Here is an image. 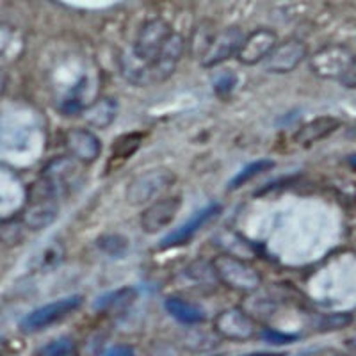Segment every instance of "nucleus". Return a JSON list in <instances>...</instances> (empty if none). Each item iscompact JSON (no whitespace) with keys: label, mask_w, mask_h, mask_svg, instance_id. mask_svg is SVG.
Masks as SVG:
<instances>
[{"label":"nucleus","mask_w":356,"mask_h":356,"mask_svg":"<svg viewBox=\"0 0 356 356\" xmlns=\"http://www.w3.org/2000/svg\"><path fill=\"white\" fill-rule=\"evenodd\" d=\"M59 193L47 180H38L29 191V202L22 212V222L29 230H41L52 225L59 214Z\"/></svg>","instance_id":"1"},{"label":"nucleus","mask_w":356,"mask_h":356,"mask_svg":"<svg viewBox=\"0 0 356 356\" xmlns=\"http://www.w3.org/2000/svg\"><path fill=\"white\" fill-rule=\"evenodd\" d=\"M175 31L171 25L162 18H152V20L145 22L139 29L138 36L132 43V54L139 63H143L146 68V86H148V68L155 63L159 56H161L162 49L166 47L168 40L171 38Z\"/></svg>","instance_id":"2"},{"label":"nucleus","mask_w":356,"mask_h":356,"mask_svg":"<svg viewBox=\"0 0 356 356\" xmlns=\"http://www.w3.org/2000/svg\"><path fill=\"white\" fill-rule=\"evenodd\" d=\"M177 180V175L166 168H155L148 170L145 173H139L130 180L127 187V202L134 207L146 205L161 200V196L171 189ZM164 198V196H162Z\"/></svg>","instance_id":"3"},{"label":"nucleus","mask_w":356,"mask_h":356,"mask_svg":"<svg viewBox=\"0 0 356 356\" xmlns=\"http://www.w3.org/2000/svg\"><path fill=\"white\" fill-rule=\"evenodd\" d=\"M216 275L222 285L239 292H253L262 285V275L257 267L232 255H218L214 260Z\"/></svg>","instance_id":"4"},{"label":"nucleus","mask_w":356,"mask_h":356,"mask_svg":"<svg viewBox=\"0 0 356 356\" xmlns=\"http://www.w3.org/2000/svg\"><path fill=\"white\" fill-rule=\"evenodd\" d=\"M356 56H353L351 50L344 44H326L317 52L312 54L310 57V70L314 75L321 79H340L344 77L349 65Z\"/></svg>","instance_id":"5"},{"label":"nucleus","mask_w":356,"mask_h":356,"mask_svg":"<svg viewBox=\"0 0 356 356\" xmlns=\"http://www.w3.org/2000/svg\"><path fill=\"white\" fill-rule=\"evenodd\" d=\"M81 305L82 296H68V298H63V300L44 305V307L36 308V310H33L22 319L20 330L24 333L41 332V330L49 328L50 324L61 321L63 317H66L68 314L77 310Z\"/></svg>","instance_id":"6"},{"label":"nucleus","mask_w":356,"mask_h":356,"mask_svg":"<svg viewBox=\"0 0 356 356\" xmlns=\"http://www.w3.org/2000/svg\"><path fill=\"white\" fill-rule=\"evenodd\" d=\"M244 40H246V36H244L243 29L237 27V25L221 29L219 33H216L211 47L203 54L200 63H202L203 68H216V66L227 63L232 57H237Z\"/></svg>","instance_id":"7"},{"label":"nucleus","mask_w":356,"mask_h":356,"mask_svg":"<svg viewBox=\"0 0 356 356\" xmlns=\"http://www.w3.org/2000/svg\"><path fill=\"white\" fill-rule=\"evenodd\" d=\"M214 332L219 337H222V339L243 342V340H248L255 335L257 328L253 319L248 316L243 308L234 307L219 312L218 316H216Z\"/></svg>","instance_id":"8"},{"label":"nucleus","mask_w":356,"mask_h":356,"mask_svg":"<svg viewBox=\"0 0 356 356\" xmlns=\"http://www.w3.org/2000/svg\"><path fill=\"white\" fill-rule=\"evenodd\" d=\"M278 43L280 41L275 31L260 27L248 34L239 54H237V59L244 66H255L259 63L267 61V57L271 56V52L276 49Z\"/></svg>","instance_id":"9"},{"label":"nucleus","mask_w":356,"mask_h":356,"mask_svg":"<svg viewBox=\"0 0 356 356\" xmlns=\"http://www.w3.org/2000/svg\"><path fill=\"white\" fill-rule=\"evenodd\" d=\"M307 56L308 47L305 41L285 40L276 44V49L273 50L271 56L267 57L266 70L269 73H278V75L291 73L307 59Z\"/></svg>","instance_id":"10"},{"label":"nucleus","mask_w":356,"mask_h":356,"mask_svg":"<svg viewBox=\"0 0 356 356\" xmlns=\"http://www.w3.org/2000/svg\"><path fill=\"white\" fill-rule=\"evenodd\" d=\"M182 207L180 196H164L148 205L141 214V228L146 234H157L170 227Z\"/></svg>","instance_id":"11"},{"label":"nucleus","mask_w":356,"mask_h":356,"mask_svg":"<svg viewBox=\"0 0 356 356\" xmlns=\"http://www.w3.org/2000/svg\"><path fill=\"white\" fill-rule=\"evenodd\" d=\"M184 52H186V40H184L182 34L173 33L168 40L166 47L162 49L161 56L148 68V84L164 82L166 79H170L177 70L180 59H182Z\"/></svg>","instance_id":"12"},{"label":"nucleus","mask_w":356,"mask_h":356,"mask_svg":"<svg viewBox=\"0 0 356 356\" xmlns=\"http://www.w3.org/2000/svg\"><path fill=\"white\" fill-rule=\"evenodd\" d=\"M221 214V205L219 203H212V205L205 207L200 212H196L186 225H182L180 228H177L175 232H171L170 235H166L164 239L161 241V248H175L180 246V244L189 243L203 227H207L212 219H216L218 216Z\"/></svg>","instance_id":"13"},{"label":"nucleus","mask_w":356,"mask_h":356,"mask_svg":"<svg viewBox=\"0 0 356 356\" xmlns=\"http://www.w3.org/2000/svg\"><path fill=\"white\" fill-rule=\"evenodd\" d=\"M65 145L70 155L82 164H91L100 157L102 143L91 130L73 129L66 134Z\"/></svg>","instance_id":"14"},{"label":"nucleus","mask_w":356,"mask_h":356,"mask_svg":"<svg viewBox=\"0 0 356 356\" xmlns=\"http://www.w3.org/2000/svg\"><path fill=\"white\" fill-rule=\"evenodd\" d=\"M79 171H81L79 164L73 157H57L47 164L41 178L47 180L59 195H63L70 186L75 184V180L79 178Z\"/></svg>","instance_id":"15"},{"label":"nucleus","mask_w":356,"mask_h":356,"mask_svg":"<svg viewBox=\"0 0 356 356\" xmlns=\"http://www.w3.org/2000/svg\"><path fill=\"white\" fill-rule=\"evenodd\" d=\"M339 127H340V120H337V118H333V116L314 118V120H310L308 123H305V125L298 130V134H296L294 139L298 145H303V146L314 145V143H317V141H321V139L332 136V134L335 132Z\"/></svg>","instance_id":"16"},{"label":"nucleus","mask_w":356,"mask_h":356,"mask_svg":"<svg viewBox=\"0 0 356 356\" xmlns=\"http://www.w3.org/2000/svg\"><path fill=\"white\" fill-rule=\"evenodd\" d=\"M118 114V102L116 98L111 97H102L98 100H95L93 104H89L84 111H82V116H84L86 123L93 129H107L111 127V123L116 120Z\"/></svg>","instance_id":"17"},{"label":"nucleus","mask_w":356,"mask_h":356,"mask_svg":"<svg viewBox=\"0 0 356 356\" xmlns=\"http://www.w3.org/2000/svg\"><path fill=\"white\" fill-rule=\"evenodd\" d=\"M164 307H166L168 314H170L171 317H175L178 323H182V324H200L203 323V319H205V314H203L202 308L189 303V301L175 298V296L173 298H168Z\"/></svg>","instance_id":"18"},{"label":"nucleus","mask_w":356,"mask_h":356,"mask_svg":"<svg viewBox=\"0 0 356 356\" xmlns=\"http://www.w3.org/2000/svg\"><path fill=\"white\" fill-rule=\"evenodd\" d=\"M141 143H143V136L138 132L120 136V138L114 141L113 148H111V161H120V162L127 161V159H130L136 152L139 150Z\"/></svg>","instance_id":"19"},{"label":"nucleus","mask_w":356,"mask_h":356,"mask_svg":"<svg viewBox=\"0 0 356 356\" xmlns=\"http://www.w3.org/2000/svg\"><path fill=\"white\" fill-rule=\"evenodd\" d=\"M186 276L191 278L196 284L202 285H212L216 282H219L218 275H216L214 262H207V260L198 259L195 262H191L186 267Z\"/></svg>","instance_id":"20"},{"label":"nucleus","mask_w":356,"mask_h":356,"mask_svg":"<svg viewBox=\"0 0 356 356\" xmlns=\"http://www.w3.org/2000/svg\"><path fill=\"white\" fill-rule=\"evenodd\" d=\"M136 296H138V292L132 287L118 289V291L100 298V300L95 303V308H97V310H116V308L127 307V305L132 303V301L136 300Z\"/></svg>","instance_id":"21"},{"label":"nucleus","mask_w":356,"mask_h":356,"mask_svg":"<svg viewBox=\"0 0 356 356\" xmlns=\"http://www.w3.org/2000/svg\"><path fill=\"white\" fill-rule=\"evenodd\" d=\"M271 168H275V162H273L271 159H260V161L257 162H251V164H248L243 171H239V173L232 178V182L228 187H230L232 191L239 189V187H243L244 184H248L250 180L259 177V175L266 173V171H269Z\"/></svg>","instance_id":"22"},{"label":"nucleus","mask_w":356,"mask_h":356,"mask_svg":"<svg viewBox=\"0 0 356 356\" xmlns=\"http://www.w3.org/2000/svg\"><path fill=\"white\" fill-rule=\"evenodd\" d=\"M38 356H77V344L70 337H59L43 346Z\"/></svg>","instance_id":"23"},{"label":"nucleus","mask_w":356,"mask_h":356,"mask_svg":"<svg viewBox=\"0 0 356 356\" xmlns=\"http://www.w3.org/2000/svg\"><path fill=\"white\" fill-rule=\"evenodd\" d=\"M214 36L216 33L212 31V29H209V25L207 24L200 25V27L195 31V34H193V40H191V49H193V54L202 59L203 54H205L207 50H209V47H211Z\"/></svg>","instance_id":"24"},{"label":"nucleus","mask_w":356,"mask_h":356,"mask_svg":"<svg viewBox=\"0 0 356 356\" xmlns=\"http://www.w3.org/2000/svg\"><path fill=\"white\" fill-rule=\"evenodd\" d=\"M98 248H102L111 257H123L129 248V241L122 235H104L98 239Z\"/></svg>","instance_id":"25"},{"label":"nucleus","mask_w":356,"mask_h":356,"mask_svg":"<svg viewBox=\"0 0 356 356\" xmlns=\"http://www.w3.org/2000/svg\"><path fill=\"white\" fill-rule=\"evenodd\" d=\"M353 323L351 314H330V316L323 317L319 323V328L323 332H335V330H342Z\"/></svg>","instance_id":"26"},{"label":"nucleus","mask_w":356,"mask_h":356,"mask_svg":"<svg viewBox=\"0 0 356 356\" xmlns=\"http://www.w3.org/2000/svg\"><path fill=\"white\" fill-rule=\"evenodd\" d=\"M235 84H237V77H235V73L232 70H225L222 73H219L218 79L214 82V89L216 93L219 97H225V95H230L234 91Z\"/></svg>","instance_id":"27"},{"label":"nucleus","mask_w":356,"mask_h":356,"mask_svg":"<svg viewBox=\"0 0 356 356\" xmlns=\"http://www.w3.org/2000/svg\"><path fill=\"white\" fill-rule=\"evenodd\" d=\"M340 84L349 89H356V57L353 59L351 65H349L348 72L344 73V77L340 79Z\"/></svg>","instance_id":"28"},{"label":"nucleus","mask_w":356,"mask_h":356,"mask_svg":"<svg viewBox=\"0 0 356 356\" xmlns=\"http://www.w3.org/2000/svg\"><path fill=\"white\" fill-rule=\"evenodd\" d=\"M102 356H136L134 349L130 346H114V348L107 349Z\"/></svg>","instance_id":"29"},{"label":"nucleus","mask_w":356,"mask_h":356,"mask_svg":"<svg viewBox=\"0 0 356 356\" xmlns=\"http://www.w3.org/2000/svg\"><path fill=\"white\" fill-rule=\"evenodd\" d=\"M264 339L273 342V344H285V342H291L294 340V337H289V335H280L276 332H266L264 333Z\"/></svg>","instance_id":"30"},{"label":"nucleus","mask_w":356,"mask_h":356,"mask_svg":"<svg viewBox=\"0 0 356 356\" xmlns=\"http://www.w3.org/2000/svg\"><path fill=\"white\" fill-rule=\"evenodd\" d=\"M244 356H285L284 353H251V355Z\"/></svg>","instance_id":"31"},{"label":"nucleus","mask_w":356,"mask_h":356,"mask_svg":"<svg viewBox=\"0 0 356 356\" xmlns=\"http://www.w3.org/2000/svg\"><path fill=\"white\" fill-rule=\"evenodd\" d=\"M349 164H351V166L355 168V170H356V154H355V155H351V157H349Z\"/></svg>","instance_id":"32"},{"label":"nucleus","mask_w":356,"mask_h":356,"mask_svg":"<svg viewBox=\"0 0 356 356\" xmlns=\"http://www.w3.org/2000/svg\"><path fill=\"white\" fill-rule=\"evenodd\" d=\"M349 344H351V346H355V348H356V337H355V339L351 340V342H349Z\"/></svg>","instance_id":"33"}]
</instances>
